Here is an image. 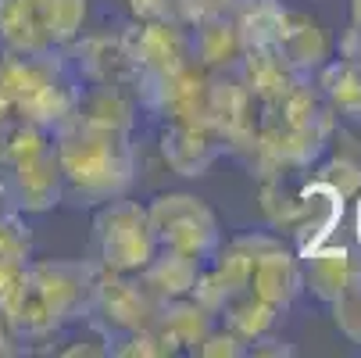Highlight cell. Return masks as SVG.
<instances>
[{"instance_id":"cell-1","label":"cell","mask_w":361,"mask_h":358,"mask_svg":"<svg viewBox=\"0 0 361 358\" xmlns=\"http://www.w3.org/2000/svg\"><path fill=\"white\" fill-rule=\"evenodd\" d=\"M50 133H54L65 197H75L79 204H108L129 190L136 176V147L129 133L93 126L75 115L61 119Z\"/></svg>"},{"instance_id":"cell-2","label":"cell","mask_w":361,"mask_h":358,"mask_svg":"<svg viewBox=\"0 0 361 358\" xmlns=\"http://www.w3.org/2000/svg\"><path fill=\"white\" fill-rule=\"evenodd\" d=\"M93 276L97 262H29L25 287L8 309L22 344L93 316Z\"/></svg>"},{"instance_id":"cell-3","label":"cell","mask_w":361,"mask_h":358,"mask_svg":"<svg viewBox=\"0 0 361 358\" xmlns=\"http://www.w3.org/2000/svg\"><path fill=\"white\" fill-rule=\"evenodd\" d=\"M212 273L229 290H250L276 312L290 309L300 294V258L272 233H243L212 254Z\"/></svg>"},{"instance_id":"cell-4","label":"cell","mask_w":361,"mask_h":358,"mask_svg":"<svg viewBox=\"0 0 361 358\" xmlns=\"http://www.w3.org/2000/svg\"><path fill=\"white\" fill-rule=\"evenodd\" d=\"M82 22L86 0H0V54L65 50Z\"/></svg>"},{"instance_id":"cell-5","label":"cell","mask_w":361,"mask_h":358,"mask_svg":"<svg viewBox=\"0 0 361 358\" xmlns=\"http://www.w3.org/2000/svg\"><path fill=\"white\" fill-rule=\"evenodd\" d=\"M140 108L165 122H212L215 112V76L193 58L136 83Z\"/></svg>"},{"instance_id":"cell-6","label":"cell","mask_w":361,"mask_h":358,"mask_svg":"<svg viewBox=\"0 0 361 358\" xmlns=\"http://www.w3.org/2000/svg\"><path fill=\"white\" fill-rule=\"evenodd\" d=\"M147 219L158 247L183 251L193 258H212L222 244L215 212L193 193H158L147 204Z\"/></svg>"},{"instance_id":"cell-7","label":"cell","mask_w":361,"mask_h":358,"mask_svg":"<svg viewBox=\"0 0 361 358\" xmlns=\"http://www.w3.org/2000/svg\"><path fill=\"white\" fill-rule=\"evenodd\" d=\"M93 237H97V262L118 273H140L158 254L147 204L140 201H122V197L108 201L97 212Z\"/></svg>"},{"instance_id":"cell-8","label":"cell","mask_w":361,"mask_h":358,"mask_svg":"<svg viewBox=\"0 0 361 358\" xmlns=\"http://www.w3.org/2000/svg\"><path fill=\"white\" fill-rule=\"evenodd\" d=\"M165 309V301L147 287L140 273H118L97 262L93 276V316L104 323L108 330L118 333H136L147 330L158 312Z\"/></svg>"},{"instance_id":"cell-9","label":"cell","mask_w":361,"mask_h":358,"mask_svg":"<svg viewBox=\"0 0 361 358\" xmlns=\"http://www.w3.org/2000/svg\"><path fill=\"white\" fill-rule=\"evenodd\" d=\"M118 36L140 79L190 61V25L183 22H136L133 18Z\"/></svg>"},{"instance_id":"cell-10","label":"cell","mask_w":361,"mask_h":358,"mask_svg":"<svg viewBox=\"0 0 361 358\" xmlns=\"http://www.w3.org/2000/svg\"><path fill=\"white\" fill-rule=\"evenodd\" d=\"M65 54L86 86H115V90H133L136 93V65L126 54L122 36H82L65 47Z\"/></svg>"},{"instance_id":"cell-11","label":"cell","mask_w":361,"mask_h":358,"mask_svg":"<svg viewBox=\"0 0 361 358\" xmlns=\"http://www.w3.org/2000/svg\"><path fill=\"white\" fill-rule=\"evenodd\" d=\"M0 172H4L8 193L18 212H47L65 197V179H61L54 143L36 150V155H25L22 162L0 169Z\"/></svg>"},{"instance_id":"cell-12","label":"cell","mask_w":361,"mask_h":358,"mask_svg":"<svg viewBox=\"0 0 361 358\" xmlns=\"http://www.w3.org/2000/svg\"><path fill=\"white\" fill-rule=\"evenodd\" d=\"M161 155L179 176H204L222 155L226 143L215 122H165Z\"/></svg>"},{"instance_id":"cell-13","label":"cell","mask_w":361,"mask_h":358,"mask_svg":"<svg viewBox=\"0 0 361 358\" xmlns=\"http://www.w3.org/2000/svg\"><path fill=\"white\" fill-rule=\"evenodd\" d=\"M343 219V193L333 190L329 183H322L319 176L304 179L300 186V204H297V215L290 222L293 233V251L304 254L319 244H326L333 237V229Z\"/></svg>"},{"instance_id":"cell-14","label":"cell","mask_w":361,"mask_h":358,"mask_svg":"<svg viewBox=\"0 0 361 358\" xmlns=\"http://www.w3.org/2000/svg\"><path fill=\"white\" fill-rule=\"evenodd\" d=\"M300 258V283L319 301L333 304L340 294H347L354 283H361V258L343 244H319L312 251L297 254Z\"/></svg>"},{"instance_id":"cell-15","label":"cell","mask_w":361,"mask_h":358,"mask_svg":"<svg viewBox=\"0 0 361 358\" xmlns=\"http://www.w3.org/2000/svg\"><path fill=\"white\" fill-rule=\"evenodd\" d=\"M276 47H279V54L286 58V65L297 76H304V79H312L333 58V43H329L322 22L312 18L307 11H293V8H286V15L279 22Z\"/></svg>"},{"instance_id":"cell-16","label":"cell","mask_w":361,"mask_h":358,"mask_svg":"<svg viewBox=\"0 0 361 358\" xmlns=\"http://www.w3.org/2000/svg\"><path fill=\"white\" fill-rule=\"evenodd\" d=\"M236 76L243 79V86L250 90V97L262 100V105H272V100L286 97L297 83H304V76H297L286 65V58L279 54L276 43L247 47L243 58L236 61Z\"/></svg>"},{"instance_id":"cell-17","label":"cell","mask_w":361,"mask_h":358,"mask_svg":"<svg viewBox=\"0 0 361 358\" xmlns=\"http://www.w3.org/2000/svg\"><path fill=\"white\" fill-rule=\"evenodd\" d=\"M190 58L197 65H204L208 72L236 68V61L243 58V36L233 22V11L197 18L190 25Z\"/></svg>"},{"instance_id":"cell-18","label":"cell","mask_w":361,"mask_h":358,"mask_svg":"<svg viewBox=\"0 0 361 358\" xmlns=\"http://www.w3.org/2000/svg\"><path fill=\"white\" fill-rule=\"evenodd\" d=\"M136 93L133 90H115V86H82L75 100V119L93 122V126H108L133 133L136 126Z\"/></svg>"},{"instance_id":"cell-19","label":"cell","mask_w":361,"mask_h":358,"mask_svg":"<svg viewBox=\"0 0 361 358\" xmlns=\"http://www.w3.org/2000/svg\"><path fill=\"white\" fill-rule=\"evenodd\" d=\"M140 276L147 280V287L158 294L161 301H176V297H190L200 276V258L183 251H169L158 247V254L140 269Z\"/></svg>"},{"instance_id":"cell-20","label":"cell","mask_w":361,"mask_h":358,"mask_svg":"<svg viewBox=\"0 0 361 358\" xmlns=\"http://www.w3.org/2000/svg\"><path fill=\"white\" fill-rule=\"evenodd\" d=\"M215 319H222L226 330H233L236 337H243L250 344V340L265 337L276 326L279 312L272 309V304H265L262 297H254L250 290H229L226 287V297L215 309Z\"/></svg>"},{"instance_id":"cell-21","label":"cell","mask_w":361,"mask_h":358,"mask_svg":"<svg viewBox=\"0 0 361 358\" xmlns=\"http://www.w3.org/2000/svg\"><path fill=\"white\" fill-rule=\"evenodd\" d=\"M312 83H315V90L326 97V105L333 108L336 122L361 115V72H357L354 65H347L343 58H329V61L312 76Z\"/></svg>"},{"instance_id":"cell-22","label":"cell","mask_w":361,"mask_h":358,"mask_svg":"<svg viewBox=\"0 0 361 358\" xmlns=\"http://www.w3.org/2000/svg\"><path fill=\"white\" fill-rule=\"evenodd\" d=\"M283 15H286L283 0H236L233 22H236V29L243 36V50L247 47L276 43V32H279Z\"/></svg>"},{"instance_id":"cell-23","label":"cell","mask_w":361,"mask_h":358,"mask_svg":"<svg viewBox=\"0 0 361 358\" xmlns=\"http://www.w3.org/2000/svg\"><path fill=\"white\" fill-rule=\"evenodd\" d=\"M29 254H32L29 226L18 219V212H4V215H0V262L29 258Z\"/></svg>"},{"instance_id":"cell-24","label":"cell","mask_w":361,"mask_h":358,"mask_svg":"<svg viewBox=\"0 0 361 358\" xmlns=\"http://www.w3.org/2000/svg\"><path fill=\"white\" fill-rule=\"evenodd\" d=\"M333 319L347 340L361 344V283H354L347 294H340L333 301Z\"/></svg>"},{"instance_id":"cell-25","label":"cell","mask_w":361,"mask_h":358,"mask_svg":"<svg viewBox=\"0 0 361 358\" xmlns=\"http://www.w3.org/2000/svg\"><path fill=\"white\" fill-rule=\"evenodd\" d=\"M197 354H204V358H222V354H229V358H240V354H247V340L243 337H236L233 330H212L208 337H204V344H200V351Z\"/></svg>"},{"instance_id":"cell-26","label":"cell","mask_w":361,"mask_h":358,"mask_svg":"<svg viewBox=\"0 0 361 358\" xmlns=\"http://www.w3.org/2000/svg\"><path fill=\"white\" fill-rule=\"evenodd\" d=\"M129 11L136 22H183L179 0H129Z\"/></svg>"},{"instance_id":"cell-27","label":"cell","mask_w":361,"mask_h":358,"mask_svg":"<svg viewBox=\"0 0 361 358\" xmlns=\"http://www.w3.org/2000/svg\"><path fill=\"white\" fill-rule=\"evenodd\" d=\"M340 58L361 72V29L357 25H347V32L340 36Z\"/></svg>"},{"instance_id":"cell-28","label":"cell","mask_w":361,"mask_h":358,"mask_svg":"<svg viewBox=\"0 0 361 358\" xmlns=\"http://www.w3.org/2000/svg\"><path fill=\"white\" fill-rule=\"evenodd\" d=\"M18 351H22V337H18V330L11 326L8 312L0 309V354H18Z\"/></svg>"},{"instance_id":"cell-29","label":"cell","mask_w":361,"mask_h":358,"mask_svg":"<svg viewBox=\"0 0 361 358\" xmlns=\"http://www.w3.org/2000/svg\"><path fill=\"white\" fill-rule=\"evenodd\" d=\"M354 237H357V247H361V186L354 193Z\"/></svg>"},{"instance_id":"cell-30","label":"cell","mask_w":361,"mask_h":358,"mask_svg":"<svg viewBox=\"0 0 361 358\" xmlns=\"http://www.w3.org/2000/svg\"><path fill=\"white\" fill-rule=\"evenodd\" d=\"M350 25L361 29V0H350Z\"/></svg>"}]
</instances>
